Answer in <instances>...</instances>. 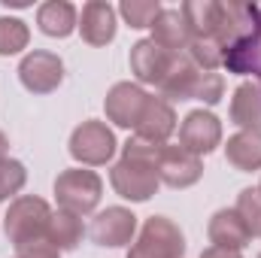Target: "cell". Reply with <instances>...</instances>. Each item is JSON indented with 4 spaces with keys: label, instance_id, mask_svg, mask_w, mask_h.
<instances>
[{
    "label": "cell",
    "instance_id": "obj_20",
    "mask_svg": "<svg viewBox=\"0 0 261 258\" xmlns=\"http://www.w3.org/2000/svg\"><path fill=\"white\" fill-rule=\"evenodd\" d=\"M189 31H192V40H213L216 37V28H219V12H222V3L219 0H189L179 6Z\"/></svg>",
    "mask_w": 261,
    "mask_h": 258
},
{
    "label": "cell",
    "instance_id": "obj_24",
    "mask_svg": "<svg viewBox=\"0 0 261 258\" xmlns=\"http://www.w3.org/2000/svg\"><path fill=\"white\" fill-rule=\"evenodd\" d=\"M186 55L192 58V64L200 70V73H216L222 61H225V52H222V46L216 43V40H192L189 43V49H186Z\"/></svg>",
    "mask_w": 261,
    "mask_h": 258
},
{
    "label": "cell",
    "instance_id": "obj_28",
    "mask_svg": "<svg viewBox=\"0 0 261 258\" xmlns=\"http://www.w3.org/2000/svg\"><path fill=\"white\" fill-rule=\"evenodd\" d=\"M24 183H28V170L21 161H12V158L0 161V200H9L12 194H18Z\"/></svg>",
    "mask_w": 261,
    "mask_h": 258
},
{
    "label": "cell",
    "instance_id": "obj_8",
    "mask_svg": "<svg viewBox=\"0 0 261 258\" xmlns=\"http://www.w3.org/2000/svg\"><path fill=\"white\" fill-rule=\"evenodd\" d=\"M203 176L200 155L189 152L186 146H161L158 155V179L170 189H189Z\"/></svg>",
    "mask_w": 261,
    "mask_h": 258
},
{
    "label": "cell",
    "instance_id": "obj_11",
    "mask_svg": "<svg viewBox=\"0 0 261 258\" xmlns=\"http://www.w3.org/2000/svg\"><path fill=\"white\" fill-rule=\"evenodd\" d=\"M219 143H222V122L206 110L189 113L186 122L179 125V146H186L195 155H210Z\"/></svg>",
    "mask_w": 261,
    "mask_h": 258
},
{
    "label": "cell",
    "instance_id": "obj_15",
    "mask_svg": "<svg viewBox=\"0 0 261 258\" xmlns=\"http://www.w3.org/2000/svg\"><path fill=\"white\" fill-rule=\"evenodd\" d=\"M197 79H200V70L182 52V55H173V61L167 67L158 91H161V97H170V100H189V97H195Z\"/></svg>",
    "mask_w": 261,
    "mask_h": 258
},
{
    "label": "cell",
    "instance_id": "obj_29",
    "mask_svg": "<svg viewBox=\"0 0 261 258\" xmlns=\"http://www.w3.org/2000/svg\"><path fill=\"white\" fill-rule=\"evenodd\" d=\"M222 94H225V79L219 73H200L195 85V100H203L206 107H213L222 100Z\"/></svg>",
    "mask_w": 261,
    "mask_h": 258
},
{
    "label": "cell",
    "instance_id": "obj_25",
    "mask_svg": "<svg viewBox=\"0 0 261 258\" xmlns=\"http://www.w3.org/2000/svg\"><path fill=\"white\" fill-rule=\"evenodd\" d=\"M31 43V31L21 18H0V55H18L21 49H28Z\"/></svg>",
    "mask_w": 261,
    "mask_h": 258
},
{
    "label": "cell",
    "instance_id": "obj_19",
    "mask_svg": "<svg viewBox=\"0 0 261 258\" xmlns=\"http://www.w3.org/2000/svg\"><path fill=\"white\" fill-rule=\"evenodd\" d=\"M37 24L46 37H70L79 28L76 6L67 0H49L37 9Z\"/></svg>",
    "mask_w": 261,
    "mask_h": 258
},
{
    "label": "cell",
    "instance_id": "obj_32",
    "mask_svg": "<svg viewBox=\"0 0 261 258\" xmlns=\"http://www.w3.org/2000/svg\"><path fill=\"white\" fill-rule=\"evenodd\" d=\"M6 149H9V143H6V134L0 131V161H6Z\"/></svg>",
    "mask_w": 261,
    "mask_h": 258
},
{
    "label": "cell",
    "instance_id": "obj_33",
    "mask_svg": "<svg viewBox=\"0 0 261 258\" xmlns=\"http://www.w3.org/2000/svg\"><path fill=\"white\" fill-rule=\"evenodd\" d=\"M258 194H261V186H258Z\"/></svg>",
    "mask_w": 261,
    "mask_h": 258
},
{
    "label": "cell",
    "instance_id": "obj_18",
    "mask_svg": "<svg viewBox=\"0 0 261 258\" xmlns=\"http://www.w3.org/2000/svg\"><path fill=\"white\" fill-rule=\"evenodd\" d=\"M231 122L243 131H261V85L240 82L231 97Z\"/></svg>",
    "mask_w": 261,
    "mask_h": 258
},
{
    "label": "cell",
    "instance_id": "obj_27",
    "mask_svg": "<svg viewBox=\"0 0 261 258\" xmlns=\"http://www.w3.org/2000/svg\"><path fill=\"white\" fill-rule=\"evenodd\" d=\"M234 210L243 219V225L249 228V234L258 237L261 234V194H258V189H243V192L237 194V207Z\"/></svg>",
    "mask_w": 261,
    "mask_h": 258
},
{
    "label": "cell",
    "instance_id": "obj_13",
    "mask_svg": "<svg viewBox=\"0 0 261 258\" xmlns=\"http://www.w3.org/2000/svg\"><path fill=\"white\" fill-rule=\"evenodd\" d=\"M173 131H176V113H173V107L164 97H152L149 94V104H146V110H143L134 134L140 140H146V143L167 146V140H170Z\"/></svg>",
    "mask_w": 261,
    "mask_h": 258
},
{
    "label": "cell",
    "instance_id": "obj_9",
    "mask_svg": "<svg viewBox=\"0 0 261 258\" xmlns=\"http://www.w3.org/2000/svg\"><path fill=\"white\" fill-rule=\"evenodd\" d=\"M134 234H137V216L125 207H107L91 219V228H88V237L97 246H110V249L130 243Z\"/></svg>",
    "mask_w": 261,
    "mask_h": 258
},
{
    "label": "cell",
    "instance_id": "obj_21",
    "mask_svg": "<svg viewBox=\"0 0 261 258\" xmlns=\"http://www.w3.org/2000/svg\"><path fill=\"white\" fill-rule=\"evenodd\" d=\"M225 155L243 173L261 170V131H237L234 137H228Z\"/></svg>",
    "mask_w": 261,
    "mask_h": 258
},
{
    "label": "cell",
    "instance_id": "obj_1",
    "mask_svg": "<svg viewBox=\"0 0 261 258\" xmlns=\"http://www.w3.org/2000/svg\"><path fill=\"white\" fill-rule=\"evenodd\" d=\"M158 155H161V146L146 143V140H140L134 134L125 143V149H122V161L110 170V183H113L116 194L125 197V200H134V203L149 200L161 186V179H158Z\"/></svg>",
    "mask_w": 261,
    "mask_h": 258
},
{
    "label": "cell",
    "instance_id": "obj_5",
    "mask_svg": "<svg viewBox=\"0 0 261 258\" xmlns=\"http://www.w3.org/2000/svg\"><path fill=\"white\" fill-rule=\"evenodd\" d=\"M70 155L79 164H88V167L107 164L116 155V134L107 128L103 122H94V119L82 122L79 128L70 134Z\"/></svg>",
    "mask_w": 261,
    "mask_h": 258
},
{
    "label": "cell",
    "instance_id": "obj_26",
    "mask_svg": "<svg viewBox=\"0 0 261 258\" xmlns=\"http://www.w3.org/2000/svg\"><path fill=\"white\" fill-rule=\"evenodd\" d=\"M161 3L158 0H125L122 6H119V12L125 15V21H128L130 28H137V31H143V28H152L155 24V18L161 15Z\"/></svg>",
    "mask_w": 261,
    "mask_h": 258
},
{
    "label": "cell",
    "instance_id": "obj_31",
    "mask_svg": "<svg viewBox=\"0 0 261 258\" xmlns=\"http://www.w3.org/2000/svg\"><path fill=\"white\" fill-rule=\"evenodd\" d=\"M200 258H243L240 252H234V249H222V246H210V249H203Z\"/></svg>",
    "mask_w": 261,
    "mask_h": 258
},
{
    "label": "cell",
    "instance_id": "obj_12",
    "mask_svg": "<svg viewBox=\"0 0 261 258\" xmlns=\"http://www.w3.org/2000/svg\"><path fill=\"white\" fill-rule=\"evenodd\" d=\"M170 61H173V55L167 49H161L152 37L149 40H137L130 46V73L143 85H161Z\"/></svg>",
    "mask_w": 261,
    "mask_h": 258
},
{
    "label": "cell",
    "instance_id": "obj_7",
    "mask_svg": "<svg viewBox=\"0 0 261 258\" xmlns=\"http://www.w3.org/2000/svg\"><path fill=\"white\" fill-rule=\"evenodd\" d=\"M18 79L34 94H52L64 82V61L55 52H46V49L28 52L18 64Z\"/></svg>",
    "mask_w": 261,
    "mask_h": 258
},
{
    "label": "cell",
    "instance_id": "obj_22",
    "mask_svg": "<svg viewBox=\"0 0 261 258\" xmlns=\"http://www.w3.org/2000/svg\"><path fill=\"white\" fill-rule=\"evenodd\" d=\"M222 67H228L231 73H252V76L258 79V85H261V15H258L255 34H252L249 40L237 43L234 49H228Z\"/></svg>",
    "mask_w": 261,
    "mask_h": 258
},
{
    "label": "cell",
    "instance_id": "obj_17",
    "mask_svg": "<svg viewBox=\"0 0 261 258\" xmlns=\"http://www.w3.org/2000/svg\"><path fill=\"white\" fill-rule=\"evenodd\" d=\"M206 234H210V243H213V246L234 249V252H240V249L252 240V234H249V228L243 225V219L237 216V210H219V213L210 219Z\"/></svg>",
    "mask_w": 261,
    "mask_h": 258
},
{
    "label": "cell",
    "instance_id": "obj_34",
    "mask_svg": "<svg viewBox=\"0 0 261 258\" xmlns=\"http://www.w3.org/2000/svg\"><path fill=\"white\" fill-rule=\"evenodd\" d=\"M258 258H261V255H258Z\"/></svg>",
    "mask_w": 261,
    "mask_h": 258
},
{
    "label": "cell",
    "instance_id": "obj_23",
    "mask_svg": "<svg viewBox=\"0 0 261 258\" xmlns=\"http://www.w3.org/2000/svg\"><path fill=\"white\" fill-rule=\"evenodd\" d=\"M46 237H49V240H52V243H55L61 252H70V249H76V246L82 243V237H85V225H82V216H76V213H67V210H58V213H52Z\"/></svg>",
    "mask_w": 261,
    "mask_h": 258
},
{
    "label": "cell",
    "instance_id": "obj_3",
    "mask_svg": "<svg viewBox=\"0 0 261 258\" xmlns=\"http://www.w3.org/2000/svg\"><path fill=\"white\" fill-rule=\"evenodd\" d=\"M100 194H103V183H100V176H97L94 170L73 167V170H64V173L55 179L58 210L76 213V216L94 213L97 203H100Z\"/></svg>",
    "mask_w": 261,
    "mask_h": 258
},
{
    "label": "cell",
    "instance_id": "obj_2",
    "mask_svg": "<svg viewBox=\"0 0 261 258\" xmlns=\"http://www.w3.org/2000/svg\"><path fill=\"white\" fill-rule=\"evenodd\" d=\"M186 237L179 225L167 216H152L140 228V237L128 249V258H182Z\"/></svg>",
    "mask_w": 261,
    "mask_h": 258
},
{
    "label": "cell",
    "instance_id": "obj_14",
    "mask_svg": "<svg viewBox=\"0 0 261 258\" xmlns=\"http://www.w3.org/2000/svg\"><path fill=\"white\" fill-rule=\"evenodd\" d=\"M79 31L88 46H107L116 37V9L103 0H91L82 6L79 15Z\"/></svg>",
    "mask_w": 261,
    "mask_h": 258
},
{
    "label": "cell",
    "instance_id": "obj_6",
    "mask_svg": "<svg viewBox=\"0 0 261 258\" xmlns=\"http://www.w3.org/2000/svg\"><path fill=\"white\" fill-rule=\"evenodd\" d=\"M258 15L261 6L255 3H240V0H228L222 3V12H219V28H216V43L222 46V52L234 49L237 43L249 40L258 28Z\"/></svg>",
    "mask_w": 261,
    "mask_h": 258
},
{
    "label": "cell",
    "instance_id": "obj_10",
    "mask_svg": "<svg viewBox=\"0 0 261 258\" xmlns=\"http://www.w3.org/2000/svg\"><path fill=\"white\" fill-rule=\"evenodd\" d=\"M146 104H149V94L140 85H134V82H116L107 91L103 110H107V119L113 125H119V128H137Z\"/></svg>",
    "mask_w": 261,
    "mask_h": 258
},
{
    "label": "cell",
    "instance_id": "obj_16",
    "mask_svg": "<svg viewBox=\"0 0 261 258\" xmlns=\"http://www.w3.org/2000/svg\"><path fill=\"white\" fill-rule=\"evenodd\" d=\"M152 40L161 49H167L170 55H182L192 43V31H189L182 12L179 9H161V15L152 24Z\"/></svg>",
    "mask_w": 261,
    "mask_h": 258
},
{
    "label": "cell",
    "instance_id": "obj_30",
    "mask_svg": "<svg viewBox=\"0 0 261 258\" xmlns=\"http://www.w3.org/2000/svg\"><path fill=\"white\" fill-rule=\"evenodd\" d=\"M18 258H61V249L49 240V237H34L15 246Z\"/></svg>",
    "mask_w": 261,
    "mask_h": 258
},
{
    "label": "cell",
    "instance_id": "obj_4",
    "mask_svg": "<svg viewBox=\"0 0 261 258\" xmlns=\"http://www.w3.org/2000/svg\"><path fill=\"white\" fill-rule=\"evenodd\" d=\"M49 219H52V207L43 197L21 194L9 203V210L3 216V228H6V237L18 246V243L34 240V237H46Z\"/></svg>",
    "mask_w": 261,
    "mask_h": 258
}]
</instances>
